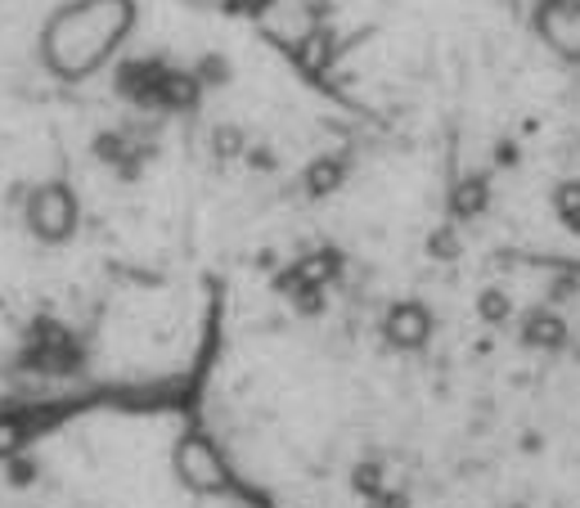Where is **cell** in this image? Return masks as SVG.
Returning <instances> with one entry per match:
<instances>
[{
  "label": "cell",
  "mask_w": 580,
  "mask_h": 508,
  "mask_svg": "<svg viewBox=\"0 0 580 508\" xmlns=\"http://www.w3.org/2000/svg\"><path fill=\"white\" fill-rule=\"evenodd\" d=\"M378 0H0V427L185 401L230 293L338 252L360 131L288 95Z\"/></svg>",
  "instance_id": "1"
},
{
  "label": "cell",
  "mask_w": 580,
  "mask_h": 508,
  "mask_svg": "<svg viewBox=\"0 0 580 508\" xmlns=\"http://www.w3.org/2000/svg\"><path fill=\"white\" fill-rule=\"evenodd\" d=\"M0 508H262L190 401H95L0 427Z\"/></svg>",
  "instance_id": "3"
},
{
  "label": "cell",
  "mask_w": 580,
  "mask_h": 508,
  "mask_svg": "<svg viewBox=\"0 0 580 508\" xmlns=\"http://www.w3.org/2000/svg\"><path fill=\"white\" fill-rule=\"evenodd\" d=\"M234 293L185 396L262 508H580V211Z\"/></svg>",
  "instance_id": "2"
}]
</instances>
